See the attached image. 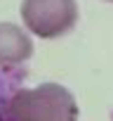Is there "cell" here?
Returning <instances> with one entry per match:
<instances>
[{"mask_svg":"<svg viewBox=\"0 0 113 121\" xmlns=\"http://www.w3.org/2000/svg\"><path fill=\"white\" fill-rule=\"evenodd\" d=\"M33 55V40L14 24H0V64H19Z\"/></svg>","mask_w":113,"mask_h":121,"instance_id":"obj_3","label":"cell"},{"mask_svg":"<svg viewBox=\"0 0 113 121\" xmlns=\"http://www.w3.org/2000/svg\"><path fill=\"white\" fill-rule=\"evenodd\" d=\"M21 19L40 38H59L75 26L78 5L75 0H24Z\"/></svg>","mask_w":113,"mask_h":121,"instance_id":"obj_2","label":"cell"},{"mask_svg":"<svg viewBox=\"0 0 113 121\" xmlns=\"http://www.w3.org/2000/svg\"><path fill=\"white\" fill-rule=\"evenodd\" d=\"M111 3H113V0H111Z\"/></svg>","mask_w":113,"mask_h":121,"instance_id":"obj_4","label":"cell"},{"mask_svg":"<svg viewBox=\"0 0 113 121\" xmlns=\"http://www.w3.org/2000/svg\"><path fill=\"white\" fill-rule=\"evenodd\" d=\"M5 121H78V104L64 86L42 83L14 93L5 104Z\"/></svg>","mask_w":113,"mask_h":121,"instance_id":"obj_1","label":"cell"}]
</instances>
